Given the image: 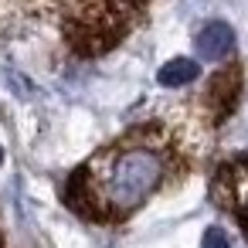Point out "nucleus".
<instances>
[{
  "mask_svg": "<svg viewBox=\"0 0 248 248\" xmlns=\"http://www.w3.org/2000/svg\"><path fill=\"white\" fill-rule=\"evenodd\" d=\"M241 85H245V75H241V65H238V62L224 65L221 72H214L211 82L204 85L201 99H197L194 119H197L201 126H221V123L238 109Z\"/></svg>",
  "mask_w": 248,
  "mask_h": 248,
  "instance_id": "7ed1b4c3",
  "label": "nucleus"
},
{
  "mask_svg": "<svg viewBox=\"0 0 248 248\" xmlns=\"http://www.w3.org/2000/svg\"><path fill=\"white\" fill-rule=\"evenodd\" d=\"M231 48H234V31L228 24H221V21L207 24L197 34V51L204 58H224V55H231Z\"/></svg>",
  "mask_w": 248,
  "mask_h": 248,
  "instance_id": "39448f33",
  "label": "nucleus"
},
{
  "mask_svg": "<svg viewBox=\"0 0 248 248\" xmlns=\"http://www.w3.org/2000/svg\"><path fill=\"white\" fill-rule=\"evenodd\" d=\"M0 248H4V234H0Z\"/></svg>",
  "mask_w": 248,
  "mask_h": 248,
  "instance_id": "6e6552de",
  "label": "nucleus"
},
{
  "mask_svg": "<svg viewBox=\"0 0 248 248\" xmlns=\"http://www.w3.org/2000/svg\"><path fill=\"white\" fill-rule=\"evenodd\" d=\"M187 167V133L160 119L140 123L95 150L65 184V204L95 224L133 217Z\"/></svg>",
  "mask_w": 248,
  "mask_h": 248,
  "instance_id": "f257e3e1",
  "label": "nucleus"
},
{
  "mask_svg": "<svg viewBox=\"0 0 248 248\" xmlns=\"http://www.w3.org/2000/svg\"><path fill=\"white\" fill-rule=\"evenodd\" d=\"M146 0H0V34H58L78 58H99L119 48L140 24Z\"/></svg>",
  "mask_w": 248,
  "mask_h": 248,
  "instance_id": "f03ea898",
  "label": "nucleus"
},
{
  "mask_svg": "<svg viewBox=\"0 0 248 248\" xmlns=\"http://www.w3.org/2000/svg\"><path fill=\"white\" fill-rule=\"evenodd\" d=\"M211 201L228 211L248 238V156L224 160L211 177Z\"/></svg>",
  "mask_w": 248,
  "mask_h": 248,
  "instance_id": "20e7f679",
  "label": "nucleus"
},
{
  "mask_svg": "<svg viewBox=\"0 0 248 248\" xmlns=\"http://www.w3.org/2000/svg\"><path fill=\"white\" fill-rule=\"evenodd\" d=\"M204 248H231V245H228V238H224L221 228H211V231L204 234Z\"/></svg>",
  "mask_w": 248,
  "mask_h": 248,
  "instance_id": "0eeeda50",
  "label": "nucleus"
},
{
  "mask_svg": "<svg viewBox=\"0 0 248 248\" xmlns=\"http://www.w3.org/2000/svg\"><path fill=\"white\" fill-rule=\"evenodd\" d=\"M194 78H197V65L190 58H173V62H167L160 68V82L163 85H187Z\"/></svg>",
  "mask_w": 248,
  "mask_h": 248,
  "instance_id": "423d86ee",
  "label": "nucleus"
}]
</instances>
